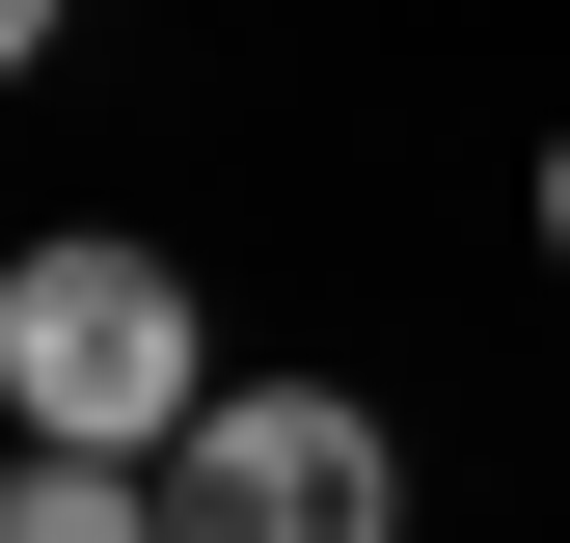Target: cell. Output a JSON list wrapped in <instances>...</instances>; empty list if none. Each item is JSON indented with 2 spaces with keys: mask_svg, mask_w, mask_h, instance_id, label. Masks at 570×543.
Instances as JSON below:
<instances>
[{
  "mask_svg": "<svg viewBox=\"0 0 570 543\" xmlns=\"http://www.w3.org/2000/svg\"><path fill=\"white\" fill-rule=\"evenodd\" d=\"M0 407H28V462H190V435H218L190 272L164 245H28V272H0Z\"/></svg>",
  "mask_w": 570,
  "mask_h": 543,
  "instance_id": "1",
  "label": "cell"
},
{
  "mask_svg": "<svg viewBox=\"0 0 570 543\" xmlns=\"http://www.w3.org/2000/svg\"><path fill=\"white\" fill-rule=\"evenodd\" d=\"M543 245H570V164H543Z\"/></svg>",
  "mask_w": 570,
  "mask_h": 543,
  "instance_id": "4",
  "label": "cell"
},
{
  "mask_svg": "<svg viewBox=\"0 0 570 543\" xmlns=\"http://www.w3.org/2000/svg\"><path fill=\"white\" fill-rule=\"evenodd\" d=\"M0 543H190V516L136 490V462H28V490H0Z\"/></svg>",
  "mask_w": 570,
  "mask_h": 543,
  "instance_id": "3",
  "label": "cell"
},
{
  "mask_svg": "<svg viewBox=\"0 0 570 543\" xmlns=\"http://www.w3.org/2000/svg\"><path fill=\"white\" fill-rule=\"evenodd\" d=\"M164 516L190 543H381L407 462H381V407H326V381H218V435L164 462Z\"/></svg>",
  "mask_w": 570,
  "mask_h": 543,
  "instance_id": "2",
  "label": "cell"
}]
</instances>
